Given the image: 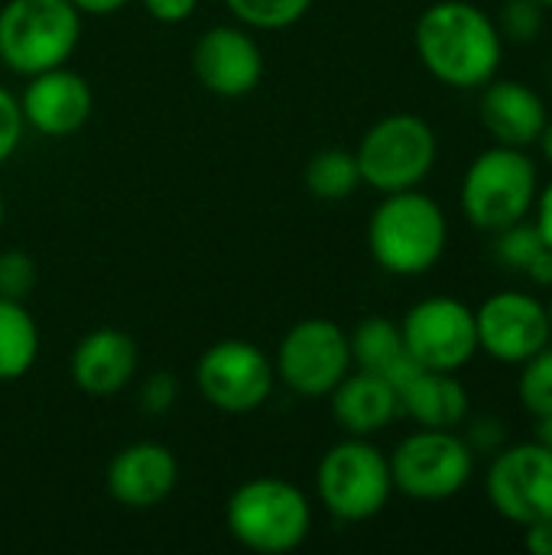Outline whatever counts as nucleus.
I'll return each instance as SVG.
<instances>
[{
	"instance_id": "1",
	"label": "nucleus",
	"mask_w": 552,
	"mask_h": 555,
	"mask_svg": "<svg viewBox=\"0 0 552 555\" xmlns=\"http://www.w3.org/2000/svg\"><path fill=\"white\" fill-rule=\"evenodd\" d=\"M413 46L423 68L449 88L488 85L504 59L498 23L472 0L429 3L416 20Z\"/></svg>"
},
{
	"instance_id": "2",
	"label": "nucleus",
	"mask_w": 552,
	"mask_h": 555,
	"mask_svg": "<svg viewBox=\"0 0 552 555\" xmlns=\"http://www.w3.org/2000/svg\"><path fill=\"white\" fill-rule=\"evenodd\" d=\"M449 244V221L436 198L407 189L381 198L368 221V250L390 276L429 273Z\"/></svg>"
},
{
	"instance_id": "3",
	"label": "nucleus",
	"mask_w": 552,
	"mask_h": 555,
	"mask_svg": "<svg viewBox=\"0 0 552 555\" xmlns=\"http://www.w3.org/2000/svg\"><path fill=\"white\" fill-rule=\"evenodd\" d=\"M224 527L234 543L260 555L299 550L312 530L309 498L283 478H251L228 498Z\"/></svg>"
},
{
	"instance_id": "4",
	"label": "nucleus",
	"mask_w": 552,
	"mask_h": 555,
	"mask_svg": "<svg viewBox=\"0 0 552 555\" xmlns=\"http://www.w3.org/2000/svg\"><path fill=\"white\" fill-rule=\"evenodd\" d=\"M540 195L537 163L527 150L495 143L482 150L462 176V211L472 228L498 234L527 221Z\"/></svg>"
},
{
	"instance_id": "5",
	"label": "nucleus",
	"mask_w": 552,
	"mask_h": 555,
	"mask_svg": "<svg viewBox=\"0 0 552 555\" xmlns=\"http://www.w3.org/2000/svg\"><path fill=\"white\" fill-rule=\"evenodd\" d=\"M81 42V13L72 0H7L0 10V62L16 75L65 65Z\"/></svg>"
},
{
	"instance_id": "6",
	"label": "nucleus",
	"mask_w": 552,
	"mask_h": 555,
	"mask_svg": "<svg viewBox=\"0 0 552 555\" xmlns=\"http://www.w3.org/2000/svg\"><path fill=\"white\" fill-rule=\"evenodd\" d=\"M316 491L335 520L364 524L390 504V459L364 436H348L322 455L316 468Z\"/></svg>"
},
{
	"instance_id": "7",
	"label": "nucleus",
	"mask_w": 552,
	"mask_h": 555,
	"mask_svg": "<svg viewBox=\"0 0 552 555\" xmlns=\"http://www.w3.org/2000/svg\"><path fill=\"white\" fill-rule=\"evenodd\" d=\"M439 156L436 130L420 114H387L361 137L355 159L361 182L381 195L420 189Z\"/></svg>"
},
{
	"instance_id": "8",
	"label": "nucleus",
	"mask_w": 552,
	"mask_h": 555,
	"mask_svg": "<svg viewBox=\"0 0 552 555\" xmlns=\"http://www.w3.org/2000/svg\"><path fill=\"white\" fill-rule=\"evenodd\" d=\"M390 459L394 491L410 501L439 504L468 488L475 475V452L455 429L420 426L397 442Z\"/></svg>"
},
{
	"instance_id": "9",
	"label": "nucleus",
	"mask_w": 552,
	"mask_h": 555,
	"mask_svg": "<svg viewBox=\"0 0 552 555\" xmlns=\"http://www.w3.org/2000/svg\"><path fill=\"white\" fill-rule=\"evenodd\" d=\"M351 345L348 332L332 319H303L296 322L273 358L277 380L296 397L319 400L329 397L345 374L351 371Z\"/></svg>"
},
{
	"instance_id": "10",
	"label": "nucleus",
	"mask_w": 552,
	"mask_h": 555,
	"mask_svg": "<svg viewBox=\"0 0 552 555\" xmlns=\"http://www.w3.org/2000/svg\"><path fill=\"white\" fill-rule=\"evenodd\" d=\"M277 384L273 361L244 338H224L202 351L195 364V387L202 400L221 413H254L267 403Z\"/></svg>"
},
{
	"instance_id": "11",
	"label": "nucleus",
	"mask_w": 552,
	"mask_h": 555,
	"mask_svg": "<svg viewBox=\"0 0 552 555\" xmlns=\"http://www.w3.org/2000/svg\"><path fill=\"white\" fill-rule=\"evenodd\" d=\"M400 332L407 354L426 371L455 374L478 354L475 309L455 296H429L416 302L403 315Z\"/></svg>"
},
{
	"instance_id": "12",
	"label": "nucleus",
	"mask_w": 552,
	"mask_h": 555,
	"mask_svg": "<svg viewBox=\"0 0 552 555\" xmlns=\"http://www.w3.org/2000/svg\"><path fill=\"white\" fill-rule=\"evenodd\" d=\"M485 488L491 507L517 527L552 520V452L537 439L504 446L491 455Z\"/></svg>"
},
{
	"instance_id": "13",
	"label": "nucleus",
	"mask_w": 552,
	"mask_h": 555,
	"mask_svg": "<svg viewBox=\"0 0 552 555\" xmlns=\"http://www.w3.org/2000/svg\"><path fill=\"white\" fill-rule=\"evenodd\" d=\"M478 351L501 364H524L552 341L550 312L530 293L501 289L475 309Z\"/></svg>"
},
{
	"instance_id": "14",
	"label": "nucleus",
	"mask_w": 552,
	"mask_h": 555,
	"mask_svg": "<svg viewBox=\"0 0 552 555\" xmlns=\"http://www.w3.org/2000/svg\"><path fill=\"white\" fill-rule=\"evenodd\" d=\"M192 72L218 98H244L264 78V49L247 26H211L195 39Z\"/></svg>"
},
{
	"instance_id": "15",
	"label": "nucleus",
	"mask_w": 552,
	"mask_h": 555,
	"mask_svg": "<svg viewBox=\"0 0 552 555\" xmlns=\"http://www.w3.org/2000/svg\"><path fill=\"white\" fill-rule=\"evenodd\" d=\"M16 101H20L26 127L42 137L78 133L88 124L91 107H94L91 85L65 65L29 75V81Z\"/></svg>"
},
{
	"instance_id": "16",
	"label": "nucleus",
	"mask_w": 552,
	"mask_h": 555,
	"mask_svg": "<svg viewBox=\"0 0 552 555\" xmlns=\"http://www.w3.org/2000/svg\"><path fill=\"white\" fill-rule=\"evenodd\" d=\"M179 481L176 455L159 442H130L124 446L104 475L107 494L127 511L159 507Z\"/></svg>"
},
{
	"instance_id": "17",
	"label": "nucleus",
	"mask_w": 552,
	"mask_h": 555,
	"mask_svg": "<svg viewBox=\"0 0 552 555\" xmlns=\"http://www.w3.org/2000/svg\"><path fill=\"white\" fill-rule=\"evenodd\" d=\"M478 117H482V127L495 137V143L530 150L540 140L550 120V111L527 81L495 75L488 85H482Z\"/></svg>"
},
{
	"instance_id": "18",
	"label": "nucleus",
	"mask_w": 552,
	"mask_h": 555,
	"mask_svg": "<svg viewBox=\"0 0 552 555\" xmlns=\"http://www.w3.org/2000/svg\"><path fill=\"white\" fill-rule=\"evenodd\" d=\"M137 364H140V351L127 332L94 328L75 345L72 361H68V374L81 393L114 397L133 380Z\"/></svg>"
},
{
	"instance_id": "19",
	"label": "nucleus",
	"mask_w": 552,
	"mask_h": 555,
	"mask_svg": "<svg viewBox=\"0 0 552 555\" xmlns=\"http://www.w3.org/2000/svg\"><path fill=\"white\" fill-rule=\"evenodd\" d=\"M332 416L348 436H374L400 416L397 387L371 371H348L345 380L329 393Z\"/></svg>"
},
{
	"instance_id": "20",
	"label": "nucleus",
	"mask_w": 552,
	"mask_h": 555,
	"mask_svg": "<svg viewBox=\"0 0 552 555\" xmlns=\"http://www.w3.org/2000/svg\"><path fill=\"white\" fill-rule=\"evenodd\" d=\"M400 413L426 429H459L468 420L472 400L465 384L446 371L416 367L400 387Z\"/></svg>"
},
{
	"instance_id": "21",
	"label": "nucleus",
	"mask_w": 552,
	"mask_h": 555,
	"mask_svg": "<svg viewBox=\"0 0 552 555\" xmlns=\"http://www.w3.org/2000/svg\"><path fill=\"white\" fill-rule=\"evenodd\" d=\"M348 345H351V364L358 371L381 374L394 387H400L420 367L407 354L400 322H394L387 315H368V319H361L355 325V332L348 335Z\"/></svg>"
},
{
	"instance_id": "22",
	"label": "nucleus",
	"mask_w": 552,
	"mask_h": 555,
	"mask_svg": "<svg viewBox=\"0 0 552 555\" xmlns=\"http://www.w3.org/2000/svg\"><path fill=\"white\" fill-rule=\"evenodd\" d=\"M39 358V328L20 299L0 296V384H13L33 371Z\"/></svg>"
},
{
	"instance_id": "23",
	"label": "nucleus",
	"mask_w": 552,
	"mask_h": 555,
	"mask_svg": "<svg viewBox=\"0 0 552 555\" xmlns=\"http://www.w3.org/2000/svg\"><path fill=\"white\" fill-rule=\"evenodd\" d=\"M303 182L309 189V195H316L319 202H345L358 192L361 185V169L355 153L348 150H319L303 172Z\"/></svg>"
},
{
	"instance_id": "24",
	"label": "nucleus",
	"mask_w": 552,
	"mask_h": 555,
	"mask_svg": "<svg viewBox=\"0 0 552 555\" xmlns=\"http://www.w3.org/2000/svg\"><path fill=\"white\" fill-rule=\"evenodd\" d=\"M224 7L247 29H286L309 13L312 0H224Z\"/></svg>"
},
{
	"instance_id": "25",
	"label": "nucleus",
	"mask_w": 552,
	"mask_h": 555,
	"mask_svg": "<svg viewBox=\"0 0 552 555\" xmlns=\"http://www.w3.org/2000/svg\"><path fill=\"white\" fill-rule=\"evenodd\" d=\"M521 403L530 416H543L552 410V341L537 351L530 361L521 364V380H517Z\"/></svg>"
},
{
	"instance_id": "26",
	"label": "nucleus",
	"mask_w": 552,
	"mask_h": 555,
	"mask_svg": "<svg viewBox=\"0 0 552 555\" xmlns=\"http://www.w3.org/2000/svg\"><path fill=\"white\" fill-rule=\"evenodd\" d=\"M543 247L547 244H543L537 224H527V221H517V224H511V228H504V231L495 234V257L508 270H521L524 273L530 267V260Z\"/></svg>"
},
{
	"instance_id": "27",
	"label": "nucleus",
	"mask_w": 552,
	"mask_h": 555,
	"mask_svg": "<svg viewBox=\"0 0 552 555\" xmlns=\"http://www.w3.org/2000/svg\"><path fill=\"white\" fill-rule=\"evenodd\" d=\"M495 23L504 42H530L543 29V7L537 0H508Z\"/></svg>"
},
{
	"instance_id": "28",
	"label": "nucleus",
	"mask_w": 552,
	"mask_h": 555,
	"mask_svg": "<svg viewBox=\"0 0 552 555\" xmlns=\"http://www.w3.org/2000/svg\"><path fill=\"white\" fill-rule=\"evenodd\" d=\"M36 286V260L26 250H0V296L26 299Z\"/></svg>"
},
{
	"instance_id": "29",
	"label": "nucleus",
	"mask_w": 552,
	"mask_h": 555,
	"mask_svg": "<svg viewBox=\"0 0 552 555\" xmlns=\"http://www.w3.org/2000/svg\"><path fill=\"white\" fill-rule=\"evenodd\" d=\"M23 130H26V120H23L20 101H16V94H10L0 85V166L16 153V146L23 140Z\"/></svg>"
},
{
	"instance_id": "30",
	"label": "nucleus",
	"mask_w": 552,
	"mask_h": 555,
	"mask_svg": "<svg viewBox=\"0 0 552 555\" xmlns=\"http://www.w3.org/2000/svg\"><path fill=\"white\" fill-rule=\"evenodd\" d=\"M176 393H179L176 377L169 371H159V374H153V377L143 380V387H140V406L146 413L159 416V413H166L176 403Z\"/></svg>"
},
{
	"instance_id": "31",
	"label": "nucleus",
	"mask_w": 552,
	"mask_h": 555,
	"mask_svg": "<svg viewBox=\"0 0 552 555\" xmlns=\"http://www.w3.org/2000/svg\"><path fill=\"white\" fill-rule=\"evenodd\" d=\"M465 442L472 446L475 455H495L508 446V433H504V423L498 416H478L465 436Z\"/></svg>"
},
{
	"instance_id": "32",
	"label": "nucleus",
	"mask_w": 552,
	"mask_h": 555,
	"mask_svg": "<svg viewBox=\"0 0 552 555\" xmlns=\"http://www.w3.org/2000/svg\"><path fill=\"white\" fill-rule=\"evenodd\" d=\"M143 3V10L156 20V23H185L192 13H195V7H198V0H140Z\"/></svg>"
},
{
	"instance_id": "33",
	"label": "nucleus",
	"mask_w": 552,
	"mask_h": 555,
	"mask_svg": "<svg viewBox=\"0 0 552 555\" xmlns=\"http://www.w3.org/2000/svg\"><path fill=\"white\" fill-rule=\"evenodd\" d=\"M524 546L530 555H552V520H537L524 527Z\"/></svg>"
},
{
	"instance_id": "34",
	"label": "nucleus",
	"mask_w": 552,
	"mask_h": 555,
	"mask_svg": "<svg viewBox=\"0 0 552 555\" xmlns=\"http://www.w3.org/2000/svg\"><path fill=\"white\" fill-rule=\"evenodd\" d=\"M534 208H537V231H540L543 244L552 250V179L547 182V189H540Z\"/></svg>"
},
{
	"instance_id": "35",
	"label": "nucleus",
	"mask_w": 552,
	"mask_h": 555,
	"mask_svg": "<svg viewBox=\"0 0 552 555\" xmlns=\"http://www.w3.org/2000/svg\"><path fill=\"white\" fill-rule=\"evenodd\" d=\"M527 273V280L530 283H537V286H550L552 289V250L550 247H543L534 260H530V267L524 270Z\"/></svg>"
},
{
	"instance_id": "36",
	"label": "nucleus",
	"mask_w": 552,
	"mask_h": 555,
	"mask_svg": "<svg viewBox=\"0 0 552 555\" xmlns=\"http://www.w3.org/2000/svg\"><path fill=\"white\" fill-rule=\"evenodd\" d=\"M72 3L78 7L81 16H111V13L124 10L127 3H133V0H72Z\"/></svg>"
},
{
	"instance_id": "37",
	"label": "nucleus",
	"mask_w": 552,
	"mask_h": 555,
	"mask_svg": "<svg viewBox=\"0 0 552 555\" xmlns=\"http://www.w3.org/2000/svg\"><path fill=\"white\" fill-rule=\"evenodd\" d=\"M537 420V426H534V439L540 442V446H547L552 452V410L550 413H543V416H534Z\"/></svg>"
},
{
	"instance_id": "38",
	"label": "nucleus",
	"mask_w": 552,
	"mask_h": 555,
	"mask_svg": "<svg viewBox=\"0 0 552 555\" xmlns=\"http://www.w3.org/2000/svg\"><path fill=\"white\" fill-rule=\"evenodd\" d=\"M537 143H540V150H543V159L552 166V117L547 120V127H543V133H540Z\"/></svg>"
},
{
	"instance_id": "39",
	"label": "nucleus",
	"mask_w": 552,
	"mask_h": 555,
	"mask_svg": "<svg viewBox=\"0 0 552 555\" xmlns=\"http://www.w3.org/2000/svg\"><path fill=\"white\" fill-rule=\"evenodd\" d=\"M3 215H7V205H3V195H0V228H3Z\"/></svg>"
},
{
	"instance_id": "40",
	"label": "nucleus",
	"mask_w": 552,
	"mask_h": 555,
	"mask_svg": "<svg viewBox=\"0 0 552 555\" xmlns=\"http://www.w3.org/2000/svg\"><path fill=\"white\" fill-rule=\"evenodd\" d=\"M537 3H540L543 10H550V7H552V0H537Z\"/></svg>"
},
{
	"instance_id": "41",
	"label": "nucleus",
	"mask_w": 552,
	"mask_h": 555,
	"mask_svg": "<svg viewBox=\"0 0 552 555\" xmlns=\"http://www.w3.org/2000/svg\"><path fill=\"white\" fill-rule=\"evenodd\" d=\"M547 312H550V328H552V296H550V302H547Z\"/></svg>"
}]
</instances>
